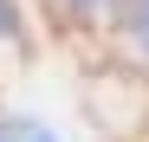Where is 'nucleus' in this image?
Returning a JSON list of instances; mask_svg holds the SVG:
<instances>
[{
  "instance_id": "f257e3e1",
  "label": "nucleus",
  "mask_w": 149,
  "mask_h": 142,
  "mask_svg": "<svg viewBox=\"0 0 149 142\" xmlns=\"http://www.w3.org/2000/svg\"><path fill=\"white\" fill-rule=\"evenodd\" d=\"M0 142H58L39 116H0Z\"/></svg>"
},
{
  "instance_id": "f03ea898",
  "label": "nucleus",
  "mask_w": 149,
  "mask_h": 142,
  "mask_svg": "<svg viewBox=\"0 0 149 142\" xmlns=\"http://www.w3.org/2000/svg\"><path fill=\"white\" fill-rule=\"evenodd\" d=\"M130 39H136V52L149 58V0H136V13H130Z\"/></svg>"
},
{
  "instance_id": "7ed1b4c3",
  "label": "nucleus",
  "mask_w": 149,
  "mask_h": 142,
  "mask_svg": "<svg viewBox=\"0 0 149 142\" xmlns=\"http://www.w3.org/2000/svg\"><path fill=\"white\" fill-rule=\"evenodd\" d=\"M0 45H19V13H13V0H0Z\"/></svg>"
},
{
  "instance_id": "20e7f679",
  "label": "nucleus",
  "mask_w": 149,
  "mask_h": 142,
  "mask_svg": "<svg viewBox=\"0 0 149 142\" xmlns=\"http://www.w3.org/2000/svg\"><path fill=\"white\" fill-rule=\"evenodd\" d=\"M65 7H78V13H104L110 0H65Z\"/></svg>"
}]
</instances>
